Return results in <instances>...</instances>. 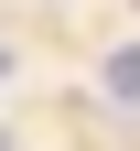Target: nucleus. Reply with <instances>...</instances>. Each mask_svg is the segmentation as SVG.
<instances>
[{
	"label": "nucleus",
	"instance_id": "nucleus-1",
	"mask_svg": "<svg viewBox=\"0 0 140 151\" xmlns=\"http://www.w3.org/2000/svg\"><path fill=\"white\" fill-rule=\"evenodd\" d=\"M108 86H118V97H140V54H108Z\"/></svg>",
	"mask_w": 140,
	"mask_h": 151
}]
</instances>
